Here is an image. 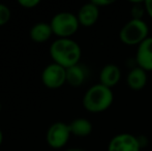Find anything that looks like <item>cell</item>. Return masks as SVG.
Segmentation results:
<instances>
[{
	"label": "cell",
	"mask_w": 152,
	"mask_h": 151,
	"mask_svg": "<svg viewBox=\"0 0 152 151\" xmlns=\"http://www.w3.org/2000/svg\"><path fill=\"white\" fill-rule=\"evenodd\" d=\"M50 54L55 63L68 69L78 64L81 57V49L76 42L69 38H60L51 44Z\"/></svg>",
	"instance_id": "cell-1"
},
{
	"label": "cell",
	"mask_w": 152,
	"mask_h": 151,
	"mask_svg": "<svg viewBox=\"0 0 152 151\" xmlns=\"http://www.w3.org/2000/svg\"><path fill=\"white\" fill-rule=\"evenodd\" d=\"M2 140H3V135H2V131H0V145L2 143Z\"/></svg>",
	"instance_id": "cell-19"
},
{
	"label": "cell",
	"mask_w": 152,
	"mask_h": 151,
	"mask_svg": "<svg viewBox=\"0 0 152 151\" xmlns=\"http://www.w3.org/2000/svg\"><path fill=\"white\" fill-rule=\"evenodd\" d=\"M85 79H86V69L83 67V65L76 64L66 69V82L72 86H80L84 83Z\"/></svg>",
	"instance_id": "cell-11"
},
{
	"label": "cell",
	"mask_w": 152,
	"mask_h": 151,
	"mask_svg": "<svg viewBox=\"0 0 152 151\" xmlns=\"http://www.w3.org/2000/svg\"><path fill=\"white\" fill-rule=\"evenodd\" d=\"M145 7H146V10L148 12V15L152 18V0H147L145 1Z\"/></svg>",
	"instance_id": "cell-18"
},
{
	"label": "cell",
	"mask_w": 152,
	"mask_h": 151,
	"mask_svg": "<svg viewBox=\"0 0 152 151\" xmlns=\"http://www.w3.org/2000/svg\"><path fill=\"white\" fill-rule=\"evenodd\" d=\"M39 3V0H20L19 4L26 8H32Z\"/></svg>",
	"instance_id": "cell-16"
},
{
	"label": "cell",
	"mask_w": 152,
	"mask_h": 151,
	"mask_svg": "<svg viewBox=\"0 0 152 151\" xmlns=\"http://www.w3.org/2000/svg\"><path fill=\"white\" fill-rule=\"evenodd\" d=\"M113 103V93L111 88L97 84L92 86L83 98V105L89 112L98 113L107 110Z\"/></svg>",
	"instance_id": "cell-2"
},
{
	"label": "cell",
	"mask_w": 152,
	"mask_h": 151,
	"mask_svg": "<svg viewBox=\"0 0 152 151\" xmlns=\"http://www.w3.org/2000/svg\"><path fill=\"white\" fill-rule=\"evenodd\" d=\"M148 35V26L141 19H132L127 22L120 31V39L122 42L129 46L140 44Z\"/></svg>",
	"instance_id": "cell-3"
},
{
	"label": "cell",
	"mask_w": 152,
	"mask_h": 151,
	"mask_svg": "<svg viewBox=\"0 0 152 151\" xmlns=\"http://www.w3.org/2000/svg\"><path fill=\"white\" fill-rule=\"evenodd\" d=\"M121 77L120 69L115 64H107L99 74L100 84L111 88L119 82Z\"/></svg>",
	"instance_id": "cell-10"
},
{
	"label": "cell",
	"mask_w": 152,
	"mask_h": 151,
	"mask_svg": "<svg viewBox=\"0 0 152 151\" xmlns=\"http://www.w3.org/2000/svg\"><path fill=\"white\" fill-rule=\"evenodd\" d=\"M137 62L144 71H152V37H147L139 44Z\"/></svg>",
	"instance_id": "cell-8"
},
{
	"label": "cell",
	"mask_w": 152,
	"mask_h": 151,
	"mask_svg": "<svg viewBox=\"0 0 152 151\" xmlns=\"http://www.w3.org/2000/svg\"><path fill=\"white\" fill-rule=\"evenodd\" d=\"M98 15H99V10H98L97 6L92 3V2L87 3L85 5H83L81 7V9L79 10V23L85 27L92 26L97 21Z\"/></svg>",
	"instance_id": "cell-9"
},
{
	"label": "cell",
	"mask_w": 152,
	"mask_h": 151,
	"mask_svg": "<svg viewBox=\"0 0 152 151\" xmlns=\"http://www.w3.org/2000/svg\"><path fill=\"white\" fill-rule=\"evenodd\" d=\"M53 30L51 24L47 23H37L30 30V37L35 42H45L52 35Z\"/></svg>",
	"instance_id": "cell-12"
},
{
	"label": "cell",
	"mask_w": 152,
	"mask_h": 151,
	"mask_svg": "<svg viewBox=\"0 0 152 151\" xmlns=\"http://www.w3.org/2000/svg\"><path fill=\"white\" fill-rule=\"evenodd\" d=\"M108 151H140V143L132 135L121 133L113 138Z\"/></svg>",
	"instance_id": "cell-7"
},
{
	"label": "cell",
	"mask_w": 152,
	"mask_h": 151,
	"mask_svg": "<svg viewBox=\"0 0 152 151\" xmlns=\"http://www.w3.org/2000/svg\"><path fill=\"white\" fill-rule=\"evenodd\" d=\"M0 110H1V104H0Z\"/></svg>",
	"instance_id": "cell-21"
},
{
	"label": "cell",
	"mask_w": 152,
	"mask_h": 151,
	"mask_svg": "<svg viewBox=\"0 0 152 151\" xmlns=\"http://www.w3.org/2000/svg\"><path fill=\"white\" fill-rule=\"evenodd\" d=\"M92 3L95 4L97 7L99 6H104V5H108V4H111L112 3V0H92Z\"/></svg>",
	"instance_id": "cell-17"
},
{
	"label": "cell",
	"mask_w": 152,
	"mask_h": 151,
	"mask_svg": "<svg viewBox=\"0 0 152 151\" xmlns=\"http://www.w3.org/2000/svg\"><path fill=\"white\" fill-rule=\"evenodd\" d=\"M70 136V129L63 122H56L50 126L47 133V142L53 148H61L67 143Z\"/></svg>",
	"instance_id": "cell-5"
},
{
	"label": "cell",
	"mask_w": 152,
	"mask_h": 151,
	"mask_svg": "<svg viewBox=\"0 0 152 151\" xmlns=\"http://www.w3.org/2000/svg\"><path fill=\"white\" fill-rule=\"evenodd\" d=\"M79 24L78 17L70 12H59L51 21L53 33L61 38H66L76 33Z\"/></svg>",
	"instance_id": "cell-4"
},
{
	"label": "cell",
	"mask_w": 152,
	"mask_h": 151,
	"mask_svg": "<svg viewBox=\"0 0 152 151\" xmlns=\"http://www.w3.org/2000/svg\"><path fill=\"white\" fill-rule=\"evenodd\" d=\"M70 129V133L78 137H86L92 131V125L90 121L84 118H79L72 121L70 124H68Z\"/></svg>",
	"instance_id": "cell-14"
},
{
	"label": "cell",
	"mask_w": 152,
	"mask_h": 151,
	"mask_svg": "<svg viewBox=\"0 0 152 151\" xmlns=\"http://www.w3.org/2000/svg\"><path fill=\"white\" fill-rule=\"evenodd\" d=\"M66 151H83V150L78 149V148H74V149H69V150H66Z\"/></svg>",
	"instance_id": "cell-20"
},
{
	"label": "cell",
	"mask_w": 152,
	"mask_h": 151,
	"mask_svg": "<svg viewBox=\"0 0 152 151\" xmlns=\"http://www.w3.org/2000/svg\"><path fill=\"white\" fill-rule=\"evenodd\" d=\"M10 18V10L4 4L0 3V26L8 22Z\"/></svg>",
	"instance_id": "cell-15"
},
{
	"label": "cell",
	"mask_w": 152,
	"mask_h": 151,
	"mask_svg": "<svg viewBox=\"0 0 152 151\" xmlns=\"http://www.w3.org/2000/svg\"><path fill=\"white\" fill-rule=\"evenodd\" d=\"M42 79V83L49 88H59L66 82V69L57 63L50 64L44 69Z\"/></svg>",
	"instance_id": "cell-6"
},
{
	"label": "cell",
	"mask_w": 152,
	"mask_h": 151,
	"mask_svg": "<svg viewBox=\"0 0 152 151\" xmlns=\"http://www.w3.org/2000/svg\"><path fill=\"white\" fill-rule=\"evenodd\" d=\"M147 76L146 73L141 67H137L129 71L127 76V84L134 90H140L146 85Z\"/></svg>",
	"instance_id": "cell-13"
}]
</instances>
